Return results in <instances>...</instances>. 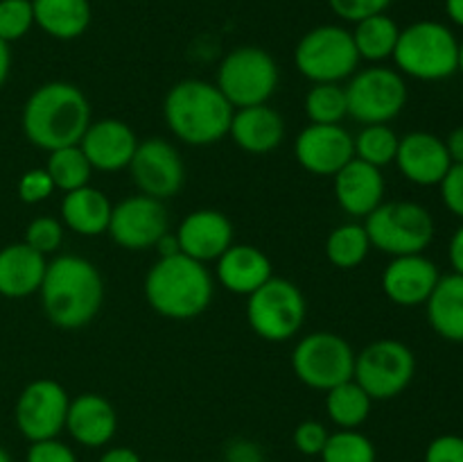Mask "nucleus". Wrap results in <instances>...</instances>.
Here are the masks:
<instances>
[{
	"label": "nucleus",
	"mask_w": 463,
	"mask_h": 462,
	"mask_svg": "<svg viewBox=\"0 0 463 462\" xmlns=\"http://www.w3.org/2000/svg\"><path fill=\"white\" fill-rule=\"evenodd\" d=\"M39 294L45 315L54 326L66 331L84 329L102 308L104 279L90 261L63 254L48 261Z\"/></svg>",
	"instance_id": "obj_1"
},
{
	"label": "nucleus",
	"mask_w": 463,
	"mask_h": 462,
	"mask_svg": "<svg viewBox=\"0 0 463 462\" xmlns=\"http://www.w3.org/2000/svg\"><path fill=\"white\" fill-rule=\"evenodd\" d=\"M90 122L89 98L71 82L41 84L27 98L21 116L25 139L45 152L80 145Z\"/></svg>",
	"instance_id": "obj_2"
},
{
	"label": "nucleus",
	"mask_w": 463,
	"mask_h": 462,
	"mask_svg": "<svg viewBox=\"0 0 463 462\" xmlns=\"http://www.w3.org/2000/svg\"><path fill=\"white\" fill-rule=\"evenodd\" d=\"M235 109L217 84L206 80H181L167 91L163 116L172 134L185 145L206 148L229 136Z\"/></svg>",
	"instance_id": "obj_3"
},
{
	"label": "nucleus",
	"mask_w": 463,
	"mask_h": 462,
	"mask_svg": "<svg viewBox=\"0 0 463 462\" xmlns=\"http://www.w3.org/2000/svg\"><path fill=\"white\" fill-rule=\"evenodd\" d=\"M145 299L167 320H193L213 302V276L203 263L175 254L163 256L145 276Z\"/></svg>",
	"instance_id": "obj_4"
},
{
	"label": "nucleus",
	"mask_w": 463,
	"mask_h": 462,
	"mask_svg": "<svg viewBox=\"0 0 463 462\" xmlns=\"http://www.w3.org/2000/svg\"><path fill=\"white\" fill-rule=\"evenodd\" d=\"M393 62L401 75L441 82L459 71V39L439 21H416L401 30Z\"/></svg>",
	"instance_id": "obj_5"
},
{
	"label": "nucleus",
	"mask_w": 463,
	"mask_h": 462,
	"mask_svg": "<svg viewBox=\"0 0 463 462\" xmlns=\"http://www.w3.org/2000/svg\"><path fill=\"white\" fill-rule=\"evenodd\" d=\"M351 30L342 25L312 27L294 48V66L312 84H342L360 68Z\"/></svg>",
	"instance_id": "obj_6"
},
{
	"label": "nucleus",
	"mask_w": 463,
	"mask_h": 462,
	"mask_svg": "<svg viewBox=\"0 0 463 462\" xmlns=\"http://www.w3.org/2000/svg\"><path fill=\"white\" fill-rule=\"evenodd\" d=\"M371 247L389 254H423L434 240V217L416 202H383L364 217Z\"/></svg>",
	"instance_id": "obj_7"
},
{
	"label": "nucleus",
	"mask_w": 463,
	"mask_h": 462,
	"mask_svg": "<svg viewBox=\"0 0 463 462\" xmlns=\"http://www.w3.org/2000/svg\"><path fill=\"white\" fill-rule=\"evenodd\" d=\"M279 63L258 45H240L222 59L217 89L233 109L267 104L279 89Z\"/></svg>",
	"instance_id": "obj_8"
},
{
	"label": "nucleus",
	"mask_w": 463,
	"mask_h": 462,
	"mask_svg": "<svg viewBox=\"0 0 463 462\" xmlns=\"http://www.w3.org/2000/svg\"><path fill=\"white\" fill-rule=\"evenodd\" d=\"M307 303L297 284L271 276L256 293L249 294L247 320L258 338L267 342H285L301 331Z\"/></svg>",
	"instance_id": "obj_9"
},
{
	"label": "nucleus",
	"mask_w": 463,
	"mask_h": 462,
	"mask_svg": "<svg viewBox=\"0 0 463 462\" xmlns=\"http://www.w3.org/2000/svg\"><path fill=\"white\" fill-rule=\"evenodd\" d=\"M355 356L346 338L330 331H315L303 335L294 347L292 370L303 385L328 392L353 379Z\"/></svg>",
	"instance_id": "obj_10"
},
{
	"label": "nucleus",
	"mask_w": 463,
	"mask_h": 462,
	"mask_svg": "<svg viewBox=\"0 0 463 462\" xmlns=\"http://www.w3.org/2000/svg\"><path fill=\"white\" fill-rule=\"evenodd\" d=\"M416 374V356L405 342L383 338L355 356L353 380L373 401H389L405 392Z\"/></svg>",
	"instance_id": "obj_11"
},
{
	"label": "nucleus",
	"mask_w": 463,
	"mask_h": 462,
	"mask_svg": "<svg viewBox=\"0 0 463 462\" xmlns=\"http://www.w3.org/2000/svg\"><path fill=\"white\" fill-rule=\"evenodd\" d=\"M348 116L362 125H389L407 104L405 77L387 66H371L348 77Z\"/></svg>",
	"instance_id": "obj_12"
},
{
	"label": "nucleus",
	"mask_w": 463,
	"mask_h": 462,
	"mask_svg": "<svg viewBox=\"0 0 463 462\" xmlns=\"http://www.w3.org/2000/svg\"><path fill=\"white\" fill-rule=\"evenodd\" d=\"M71 399L61 383L52 379H36L23 388L14 406L16 428L27 442L59 438L66 428Z\"/></svg>",
	"instance_id": "obj_13"
},
{
	"label": "nucleus",
	"mask_w": 463,
	"mask_h": 462,
	"mask_svg": "<svg viewBox=\"0 0 463 462\" xmlns=\"http://www.w3.org/2000/svg\"><path fill=\"white\" fill-rule=\"evenodd\" d=\"M129 172L138 190L154 199H170L184 188L185 166L179 149L165 139H145L136 148Z\"/></svg>",
	"instance_id": "obj_14"
},
{
	"label": "nucleus",
	"mask_w": 463,
	"mask_h": 462,
	"mask_svg": "<svg viewBox=\"0 0 463 462\" xmlns=\"http://www.w3.org/2000/svg\"><path fill=\"white\" fill-rule=\"evenodd\" d=\"M170 231V220L161 199L147 195H131L113 207L107 234L122 249H149L156 247L158 238Z\"/></svg>",
	"instance_id": "obj_15"
},
{
	"label": "nucleus",
	"mask_w": 463,
	"mask_h": 462,
	"mask_svg": "<svg viewBox=\"0 0 463 462\" xmlns=\"http://www.w3.org/2000/svg\"><path fill=\"white\" fill-rule=\"evenodd\" d=\"M294 159L303 170L319 177H335L355 159L353 134L342 125H310L294 140Z\"/></svg>",
	"instance_id": "obj_16"
},
{
	"label": "nucleus",
	"mask_w": 463,
	"mask_h": 462,
	"mask_svg": "<svg viewBox=\"0 0 463 462\" xmlns=\"http://www.w3.org/2000/svg\"><path fill=\"white\" fill-rule=\"evenodd\" d=\"M437 263L425 254H405L393 256L383 272V290L389 302L402 308L420 306L430 299L434 285L439 284Z\"/></svg>",
	"instance_id": "obj_17"
},
{
	"label": "nucleus",
	"mask_w": 463,
	"mask_h": 462,
	"mask_svg": "<svg viewBox=\"0 0 463 462\" xmlns=\"http://www.w3.org/2000/svg\"><path fill=\"white\" fill-rule=\"evenodd\" d=\"M396 166L407 181L416 186H439L452 159L448 154L446 140L430 131H410L398 140Z\"/></svg>",
	"instance_id": "obj_18"
},
{
	"label": "nucleus",
	"mask_w": 463,
	"mask_h": 462,
	"mask_svg": "<svg viewBox=\"0 0 463 462\" xmlns=\"http://www.w3.org/2000/svg\"><path fill=\"white\" fill-rule=\"evenodd\" d=\"M233 225L229 217L215 208H199L188 213L176 229L179 252L194 261H217L233 245Z\"/></svg>",
	"instance_id": "obj_19"
},
{
	"label": "nucleus",
	"mask_w": 463,
	"mask_h": 462,
	"mask_svg": "<svg viewBox=\"0 0 463 462\" xmlns=\"http://www.w3.org/2000/svg\"><path fill=\"white\" fill-rule=\"evenodd\" d=\"M140 140L134 130L118 118H102L90 122L86 134L81 136L80 148L86 154L93 170L118 172L129 168L136 148Z\"/></svg>",
	"instance_id": "obj_20"
},
{
	"label": "nucleus",
	"mask_w": 463,
	"mask_h": 462,
	"mask_svg": "<svg viewBox=\"0 0 463 462\" xmlns=\"http://www.w3.org/2000/svg\"><path fill=\"white\" fill-rule=\"evenodd\" d=\"M335 179V199L351 217H366L384 202L383 170L371 163L351 159Z\"/></svg>",
	"instance_id": "obj_21"
},
{
	"label": "nucleus",
	"mask_w": 463,
	"mask_h": 462,
	"mask_svg": "<svg viewBox=\"0 0 463 462\" xmlns=\"http://www.w3.org/2000/svg\"><path fill=\"white\" fill-rule=\"evenodd\" d=\"M63 430H68V435L86 448L107 447L118 430L116 408L102 394H80L71 399Z\"/></svg>",
	"instance_id": "obj_22"
},
{
	"label": "nucleus",
	"mask_w": 463,
	"mask_h": 462,
	"mask_svg": "<svg viewBox=\"0 0 463 462\" xmlns=\"http://www.w3.org/2000/svg\"><path fill=\"white\" fill-rule=\"evenodd\" d=\"M231 139L249 154H269L285 140V120L269 104L235 109L229 130Z\"/></svg>",
	"instance_id": "obj_23"
},
{
	"label": "nucleus",
	"mask_w": 463,
	"mask_h": 462,
	"mask_svg": "<svg viewBox=\"0 0 463 462\" xmlns=\"http://www.w3.org/2000/svg\"><path fill=\"white\" fill-rule=\"evenodd\" d=\"M215 274L220 285L233 294H251L274 276L269 256L253 245H231L217 258Z\"/></svg>",
	"instance_id": "obj_24"
},
{
	"label": "nucleus",
	"mask_w": 463,
	"mask_h": 462,
	"mask_svg": "<svg viewBox=\"0 0 463 462\" xmlns=\"http://www.w3.org/2000/svg\"><path fill=\"white\" fill-rule=\"evenodd\" d=\"M48 258L25 243H12L0 249V294L23 299L39 293Z\"/></svg>",
	"instance_id": "obj_25"
},
{
	"label": "nucleus",
	"mask_w": 463,
	"mask_h": 462,
	"mask_svg": "<svg viewBox=\"0 0 463 462\" xmlns=\"http://www.w3.org/2000/svg\"><path fill=\"white\" fill-rule=\"evenodd\" d=\"M111 211L113 204L109 202L107 195L89 184L84 188L63 193L61 225L86 238H95V236L107 234Z\"/></svg>",
	"instance_id": "obj_26"
},
{
	"label": "nucleus",
	"mask_w": 463,
	"mask_h": 462,
	"mask_svg": "<svg viewBox=\"0 0 463 462\" xmlns=\"http://www.w3.org/2000/svg\"><path fill=\"white\" fill-rule=\"evenodd\" d=\"M434 333L448 342H463V276L452 272L439 279L425 302Z\"/></svg>",
	"instance_id": "obj_27"
},
{
	"label": "nucleus",
	"mask_w": 463,
	"mask_h": 462,
	"mask_svg": "<svg viewBox=\"0 0 463 462\" xmlns=\"http://www.w3.org/2000/svg\"><path fill=\"white\" fill-rule=\"evenodd\" d=\"M34 25L59 41L80 39L90 25L89 0H32Z\"/></svg>",
	"instance_id": "obj_28"
},
{
	"label": "nucleus",
	"mask_w": 463,
	"mask_h": 462,
	"mask_svg": "<svg viewBox=\"0 0 463 462\" xmlns=\"http://www.w3.org/2000/svg\"><path fill=\"white\" fill-rule=\"evenodd\" d=\"M351 34L353 41H355L360 59L380 63L384 62V59L393 57L398 36H401V27H398V23L384 12L357 21L355 27L351 30Z\"/></svg>",
	"instance_id": "obj_29"
},
{
	"label": "nucleus",
	"mask_w": 463,
	"mask_h": 462,
	"mask_svg": "<svg viewBox=\"0 0 463 462\" xmlns=\"http://www.w3.org/2000/svg\"><path fill=\"white\" fill-rule=\"evenodd\" d=\"M371 406H373V399L353 379L326 392V412L337 428H360L369 419Z\"/></svg>",
	"instance_id": "obj_30"
},
{
	"label": "nucleus",
	"mask_w": 463,
	"mask_h": 462,
	"mask_svg": "<svg viewBox=\"0 0 463 462\" xmlns=\"http://www.w3.org/2000/svg\"><path fill=\"white\" fill-rule=\"evenodd\" d=\"M369 252V234L360 222H346V225L335 226L326 240V256L339 270H353V267L362 265Z\"/></svg>",
	"instance_id": "obj_31"
},
{
	"label": "nucleus",
	"mask_w": 463,
	"mask_h": 462,
	"mask_svg": "<svg viewBox=\"0 0 463 462\" xmlns=\"http://www.w3.org/2000/svg\"><path fill=\"white\" fill-rule=\"evenodd\" d=\"M48 154L50 157L48 163H45V170H48L50 179H52L54 190L71 193V190L89 186L93 166L89 163L86 154L81 152L80 145H68V148L52 149Z\"/></svg>",
	"instance_id": "obj_32"
},
{
	"label": "nucleus",
	"mask_w": 463,
	"mask_h": 462,
	"mask_svg": "<svg viewBox=\"0 0 463 462\" xmlns=\"http://www.w3.org/2000/svg\"><path fill=\"white\" fill-rule=\"evenodd\" d=\"M398 140L401 136L389 125H362L360 134L353 136L355 159L383 170L384 166L396 161Z\"/></svg>",
	"instance_id": "obj_33"
},
{
	"label": "nucleus",
	"mask_w": 463,
	"mask_h": 462,
	"mask_svg": "<svg viewBox=\"0 0 463 462\" xmlns=\"http://www.w3.org/2000/svg\"><path fill=\"white\" fill-rule=\"evenodd\" d=\"M306 113L315 125H339L348 116L346 89L342 84H312L306 95Z\"/></svg>",
	"instance_id": "obj_34"
},
{
	"label": "nucleus",
	"mask_w": 463,
	"mask_h": 462,
	"mask_svg": "<svg viewBox=\"0 0 463 462\" xmlns=\"http://www.w3.org/2000/svg\"><path fill=\"white\" fill-rule=\"evenodd\" d=\"M324 462H378V451L375 444L360 433L357 428L344 430L328 435L324 451H321Z\"/></svg>",
	"instance_id": "obj_35"
},
{
	"label": "nucleus",
	"mask_w": 463,
	"mask_h": 462,
	"mask_svg": "<svg viewBox=\"0 0 463 462\" xmlns=\"http://www.w3.org/2000/svg\"><path fill=\"white\" fill-rule=\"evenodd\" d=\"M34 25L32 0H0V39L12 43L23 39Z\"/></svg>",
	"instance_id": "obj_36"
},
{
	"label": "nucleus",
	"mask_w": 463,
	"mask_h": 462,
	"mask_svg": "<svg viewBox=\"0 0 463 462\" xmlns=\"http://www.w3.org/2000/svg\"><path fill=\"white\" fill-rule=\"evenodd\" d=\"M23 243L30 245L32 249H36V252L43 254V256L54 254L63 243V225L57 217H34V220L27 225L25 240H23Z\"/></svg>",
	"instance_id": "obj_37"
},
{
	"label": "nucleus",
	"mask_w": 463,
	"mask_h": 462,
	"mask_svg": "<svg viewBox=\"0 0 463 462\" xmlns=\"http://www.w3.org/2000/svg\"><path fill=\"white\" fill-rule=\"evenodd\" d=\"M328 435H330L328 428H326L321 421L306 419L294 428V435H292L294 448H297L301 456L317 457L321 456V451H324L326 442H328Z\"/></svg>",
	"instance_id": "obj_38"
},
{
	"label": "nucleus",
	"mask_w": 463,
	"mask_h": 462,
	"mask_svg": "<svg viewBox=\"0 0 463 462\" xmlns=\"http://www.w3.org/2000/svg\"><path fill=\"white\" fill-rule=\"evenodd\" d=\"M18 197L25 204H41L54 193V184L45 168H32L18 179Z\"/></svg>",
	"instance_id": "obj_39"
},
{
	"label": "nucleus",
	"mask_w": 463,
	"mask_h": 462,
	"mask_svg": "<svg viewBox=\"0 0 463 462\" xmlns=\"http://www.w3.org/2000/svg\"><path fill=\"white\" fill-rule=\"evenodd\" d=\"M392 3L393 0H328L333 14L348 23H357L373 14H384L392 7Z\"/></svg>",
	"instance_id": "obj_40"
},
{
	"label": "nucleus",
	"mask_w": 463,
	"mask_h": 462,
	"mask_svg": "<svg viewBox=\"0 0 463 462\" xmlns=\"http://www.w3.org/2000/svg\"><path fill=\"white\" fill-rule=\"evenodd\" d=\"M25 462H77L75 451L59 438L30 442Z\"/></svg>",
	"instance_id": "obj_41"
},
{
	"label": "nucleus",
	"mask_w": 463,
	"mask_h": 462,
	"mask_svg": "<svg viewBox=\"0 0 463 462\" xmlns=\"http://www.w3.org/2000/svg\"><path fill=\"white\" fill-rule=\"evenodd\" d=\"M423 462H463V438L461 435H439L425 448Z\"/></svg>",
	"instance_id": "obj_42"
},
{
	"label": "nucleus",
	"mask_w": 463,
	"mask_h": 462,
	"mask_svg": "<svg viewBox=\"0 0 463 462\" xmlns=\"http://www.w3.org/2000/svg\"><path fill=\"white\" fill-rule=\"evenodd\" d=\"M439 186H441V199L448 211L463 220V163H452Z\"/></svg>",
	"instance_id": "obj_43"
},
{
	"label": "nucleus",
	"mask_w": 463,
	"mask_h": 462,
	"mask_svg": "<svg viewBox=\"0 0 463 462\" xmlns=\"http://www.w3.org/2000/svg\"><path fill=\"white\" fill-rule=\"evenodd\" d=\"M222 462H265V451L253 439L235 438L226 444Z\"/></svg>",
	"instance_id": "obj_44"
},
{
	"label": "nucleus",
	"mask_w": 463,
	"mask_h": 462,
	"mask_svg": "<svg viewBox=\"0 0 463 462\" xmlns=\"http://www.w3.org/2000/svg\"><path fill=\"white\" fill-rule=\"evenodd\" d=\"M448 258L457 274L463 276V225L452 234L450 245H448Z\"/></svg>",
	"instance_id": "obj_45"
},
{
	"label": "nucleus",
	"mask_w": 463,
	"mask_h": 462,
	"mask_svg": "<svg viewBox=\"0 0 463 462\" xmlns=\"http://www.w3.org/2000/svg\"><path fill=\"white\" fill-rule=\"evenodd\" d=\"M98 462H143L138 453L129 447H113L99 456Z\"/></svg>",
	"instance_id": "obj_46"
},
{
	"label": "nucleus",
	"mask_w": 463,
	"mask_h": 462,
	"mask_svg": "<svg viewBox=\"0 0 463 462\" xmlns=\"http://www.w3.org/2000/svg\"><path fill=\"white\" fill-rule=\"evenodd\" d=\"M448 154H450L452 163H463V127L450 131V136L446 139Z\"/></svg>",
	"instance_id": "obj_47"
},
{
	"label": "nucleus",
	"mask_w": 463,
	"mask_h": 462,
	"mask_svg": "<svg viewBox=\"0 0 463 462\" xmlns=\"http://www.w3.org/2000/svg\"><path fill=\"white\" fill-rule=\"evenodd\" d=\"M9 71H12V50H9L7 41L0 39V86L7 82Z\"/></svg>",
	"instance_id": "obj_48"
},
{
	"label": "nucleus",
	"mask_w": 463,
	"mask_h": 462,
	"mask_svg": "<svg viewBox=\"0 0 463 462\" xmlns=\"http://www.w3.org/2000/svg\"><path fill=\"white\" fill-rule=\"evenodd\" d=\"M156 249L161 252V258L179 254V240H176V234H170V231H167L165 236H161L156 243Z\"/></svg>",
	"instance_id": "obj_49"
},
{
	"label": "nucleus",
	"mask_w": 463,
	"mask_h": 462,
	"mask_svg": "<svg viewBox=\"0 0 463 462\" xmlns=\"http://www.w3.org/2000/svg\"><path fill=\"white\" fill-rule=\"evenodd\" d=\"M446 14L455 25L463 27V0H446Z\"/></svg>",
	"instance_id": "obj_50"
},
{
	"label": "nucleus",
	"mask_w": 463,
	"mask_h": 462,
	"mask_svg": "<svg viewBox=\"0 0 463 462\" xmlns=\"http://www.w3.org/2000/svg\"><path fill=\"white\" fill-rule=\"evenodd\" d=\"M0 462H12V456L3 447H0Z\"/></svg>",
	"instance_id": "obj_51"
},
{
	"label": "nucleus",
	"mask_w": 463,
	"mask_h": 462,
	"mask_svg": "<svg viewBox=\"0 0 463 462\" xmlns=\"http://www.w3.org/2000/svg\"><path fill=\"white\" fill-rule=\"evenodd\" d=\"M459 72L463 75V39L459 41Z\"/></svg>",
	"instance_id": "obj_52"
},
{
	"label": "nucleus",
	"mask_w": 463,
	"mask_h": 462,
	"mask_svg": "<svg viewBox=\"0 0 463 462\" xmlns=\"http://www.w3.org/2000/svg\"><path fill=\"white\" fill-rule=\"evenodd\" d=\"M220 462H222V460H220Z\"/></svg>",
	"instance_id": "obj_53"
}]
</instances>
